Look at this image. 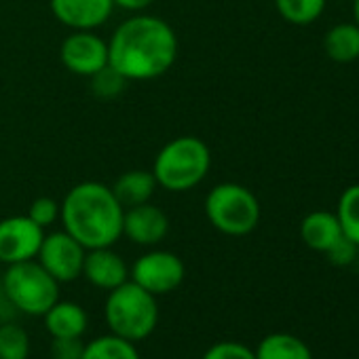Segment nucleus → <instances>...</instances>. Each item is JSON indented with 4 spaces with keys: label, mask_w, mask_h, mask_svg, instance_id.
<instances>
[{
    "label": "nucleus",
    "mask_w": 359,
    "mask_h": 359,
    "mask_svg": "<svg viewBox=\"0 0 359 359\" xmlns=\"http://www.w3.org/2000/svg\"><path fill=\"white\" fill-rule=\"evenodd\" d=\"M169 233V218L167 214L148 203H140L133 208H125L123 214V237H127L135 245L152 248L158 245Z\"/></svg>",
    "instance_id": "9b49d317"
},
{
    "label": "nucleus",
    "mask_w": 359,
    "mask_h": 359,
    "mask_svg": "<svg viewBox=\"0 0 359 359\" xmlns=\"http://www.w3.org/2000/svg\"><path fill=\"white\" fill-rule=\"evenodd\" d=\"M81 359H140L135 342L118 338L114 334H104L85 344Z\"/></svg>",
    "instance_id": "6ab92c4d"
},
{
    "label": "nucleus",
    "mask_w": 359,
    "mask_h": 359,
    "mask_svg": "<svg viewBox=\"0 0 359 359\" xmlns=\"http://www.w3.org/2000/svg\"><path fill=\"white\" fill-rule=\"evenodd\" d=\"M279 15L294 26H309L321 18L325 0H275Z\"/></svg>",
    "instance_id": "aec40b11"
},
{
    "label": "nucleus",
    "mask_w": 359,
    "mask_h": 359,
    "mask_svg": "<svg viewBox=\"0 0 359 359\" xmlns=\"http://www.w3.org/2000/svg\"><path fill=\"white\" fill-rule=\"evenodd\" d=\"M89 79H91V91L100 100H112V97L121 95L127 85V81L110 64Z\"/></svg>",
    "instance_id": "5701e85b"
},
{
    "label": "nucleus",
    "mask_w": 359,
    "mask_h": 359,
    "mask_svg": "<svg viewBox=\"0 0 359 359\" xmlns=\"http://www.w3.org/2000/svg\"><path fill=\"white\" fill-rule=\"evenodd\" d=\"M212 167L210 146L197 135H177L154 156L152 175L167 193H189L208 177Z\"/></svg>",
    "instance_id": "7ed1b4c3"
},
{
    "label": "nucleus",
    "mask_w": 359,
    "mask_h": 359,
    "mask_svg": "<svg viewBox=\"0 0 359 359\" xmlns=\"http://www.w3.org/2000/svg\"><path fill=\"white\" fill-rule=\"evenodd\" d=\"M114 197L123 208H133L140 203H148L158 189L152 171L146 169H129L116 177V182L110 187Z\"/></svg>",
    "instance_id": "dca6fc26"
},
{
    "label": "nucleus",
    "mask_w": 359,
    "mask_h": 359,
    "mask_svg": "<svg viewBox=\"0 0 359 359\" xmlns=\"http://www.w3.org/2000/svg\"><path fill=\"white\" fill-rule=\"evenodd\" d=\"M43 239L45 229L34 224L28 216L3 218L0 220V262L9 266L34 260Z\"/></svg>",
    "instance_id": "9d476101"
},
{
    "label": "nucleus",
    "mask_w": 359,
    "mask_h": 359,
    "mask_svg": "<svg viewBox=\"0 0 359 359\" xmlns=\"http://www.w3.org/2000/svg\"><path fill=\"white\" fill-rule=\"evenodd\" d=\"M154 0H114V7H121L125 11H131V13H140L144 9H148Z\"/></svg>",
    "instance_id": "cd10ccee"
},
{
    "label": "nucleus",
    "mask_w": 359,
    "mask_h": 359,
    "mask_svg": "<svg viewBox=\"0 0 359 359\" xmlns=\"http://www.w3.org/2000/svg\"><path fill=\"white\" fill-rule=\"evenodd\" d=\"M300 237H302L306 248L325 254L342 237V229H340V222H338L336 214H332V212H311L300 222Z\"/></svg>",
    "instance_id": "2eb2a0df"
},
{
    "label": "nucleus",
    "mask_w": 359,
    "mask_h": 359,
    "mask_svg": "<svg viewBox=\"0 0 359 359\" xmlns=\"http://www.w3.org/2000/svg\"><path fill=\"white\" fill-rule=\"evenodd\" d=\"M323 49L327 57L338 64L355 62L359 57V26L357 24L334 26L323 39Z\"/></svg>",
    "instance_id": "a211bd4d"
},
{
    "label": "nucleus",
    "mask_w": 359,
    "mask_h": 359,
    "mask_svg": "<svg viewBox=\"0 0 359 359\" xmlns=\"http://www.w3.org/2000/svg\"><path fill=\"white\" fill-rule=\"evenodd\" d=\"M97 290H114L129 279V266L112 248L87 250L83 262V275Z\"/></svg>",
    "instance_id": "ddd939ff"
},
{
    "label": "nucleus",
    "mask_w": 359,
    "mask_h": 359,
    "mask_svg": "<svg viewBox=\"0 0 359 359\" xmlns=\"http://www.w3.org/2000/svg\"><path fill=\"white\" fill-rule=\"evenodd\" d=\"M34 224H39L41 229H49L60 220V201L51 199V197H36L26 214Z\"/></svg>",
    "instance_id": "b1692460"
},
{
    "label": "nucleus",
    "mask_w": 359,
    "mask_h": 359,
    "mask_svg": "<svg viewBox=\"0 0 359 359\" xmlns=\"http://www.w3.org/2000/svg\"><path fill=\"white\" fill-rule=\"evenodd\" d=\"M205 216L218 233L229 237H243L258 226L260 203L256 195L243 184L222 182L208 193Z\"/></svg>",
    "instance_id": "39448f33"
},
{
    "label": "nucleus",
    "mask_w": 359,
    "mask_h": 359,
    "mask_svg": "<svg viewBox=\"0 0 359 359\" xmlns=\"http://www.w3.org/2000/svg\"><path fill=\"white\" fill-rule=\"evenodd\" d=\"M60 60L76 76H93L108 66V41L95 30H72L60 47Z\"/></svg>",
    "instance_id": "1a4fd4ad"
},
{
    "label": "nucleus",
    "mask_w": 359,
    "mask_h": 359,
    "mask_svg": "<svg viewBox=\"0 0 359 359\" xmlns=\"http://www.w3.org/2000/svg\"><path fill=\"white\" fill-rule=\"evenodd\" d=\"M125 208L112 189L87 180L72 187L60 203V222L85 250L112 248L123 237Z\"/></svg>",
    "instance_id": "f03ea898"
},
{
    "label": "nucleus",
    "mask_w": 359,
    "mask_h": 359,
    "mask_svg": "<svg viewBox=\"0 0 359 359\" xmlns=\"http://www.w3.org/2000/svg\"><path fill=\"white\" fill-rule=\"evenodd\" d=\"M104 317L110 334L129 342L146 340L158 323L156 296L127 279L108 292L104 302Z\"/></svg>",
    "instance_id": "20e7f679"
},
{
    "label": "nucleus",
    "mask_w": 359,
    "mask_h": 359,
    "mask_svg": "<svg viewBox=\"0 0 359 359\" xmlns=\"http://www.w3.org/2000/svg\"><path fill=\"white\" fill-rule=\"evenodd\" d=\"M85 342L83 338H53L51 357L53 359H81Z\"/></svg>",
    "instance_id": "bb28decb"
},
{
    "label": "nucleus",
    "mask_w": 359,
    "mask_h": 359,
    "mask_svg": "<svg viewBox=\"0 0 359 359\" xmlns=\"http://www.w3.org/2000/svg\"><path fill=\"white\" fill-rule=\"evenodd\" d=\"M45 327L51 334V338H83L89 317L87 311L68 300H57L45 315Z\"/></svg>",
    "instance_id": "4468645a"
},
{
    "label": "nucleus",
    "mask_w": 359,
    "mask_h": 359,
    "mask_svg": "<svg viewBox=\"0 0 359 359\" xmlns=\"http://www.w3.org/2000/svg\"><path fill=\"white\" fill-rule=\"evenodd\" d=\"M5 298L26 315H45L60 300V283L39 264L26 260L9 264L3 275Z\"/></svg>",
    "instance_id": "423d86ee"
},
{
    "label": "nucleus",
    "mask_w": 359,
    "mask_h": 359,
    "mask_svg": "<svg viewBox=\"0 0 359 359\" xmlns=\"http://www.w3.org/2000/svg\"><path fill=\"white\" fill-rule=\"evenodd\" d=\"M177 57L173 28L154 15L125 20L108 41V64L129 81H152L171 70Z\"/></svg>",
    "instance_id": "f257e3e1"
},
{
    "label": "nucleus",
    "mask_w": 359,
    "mask_h": 359,
    "mask_svg": "<svg viewBox=\"0 0 359 359\" xmlns=\"http://www.w3.org/2000/svg\"><path fill=\"white\" fill-rule=\"evenodd\" d=\"M187 266L177 254L167 250H150L142 254L129 269V279L152 296L169 294L182 285Z\"/></svg>",
    "instance_id": "0eeeda50"
},
{
    "label": "nucleus",
    "mask_w": 359,
    "mask_h": 359,
    "mask_svg": "<svg viewBox=\"0 0 359 359\" xmlns=\"http://www.w3.org/2000/svg\"><path fill=\"white\" fill-rule=\"evenodd\" d=\"M49 5L55 20L70 30H95L114 11V0H51Z\"/></svg>",
    "instance_id": "f8f14e48"
},
{
    "label": "nucleus",
    "mask_w": 359,
    "mask_h": 359,
    "mask_svg": "<svg viewBox=\"0 0 359 359\" xmlns=\"http://www.w3.org/2000/svg\"><path fill=\"white\" fill-rule=\"evenodd\" d=\"M30 338L18 323L0 325V359H28Z\"/></svg>",
    "instance_id": "4be33fe9"
},
{
    "label": "nucleus",
    "mask_w": 359,
    "mask_h": 359,
    "mask_svg": "<svg viewBox=\"0 0 359 359\" xmlns=\"http://www.w3.org/2000/svg\"><path fill=\"white\" fill-rule=\"evenodd\" d=\"M357 254H359V245H355L351 239H346L344 235L325 252L327 260L336 266H346L357 262Z\"/></svg>",
    "instance_id": "a878e982"
},
{
    "label": "nucleus",
    "mask_w": 359,
    "mask_h": 359,
    "mask_svg": "<svg viewBox=\"0 0 359 359\" xmlns=\"http://www.w3.org/2000/svg\"><path fill=\"white\" fill-rule=\"evenodd\" d=\"M256 359H313L309 344L287 332H273L264 336L254 348Z\"/></svg>",
    "instance_id": "f3484780"
},
{
    "label": "nucleus",
    "mask_w": 359,
    "mask_h": 359,
    "mask_svg": "<svg viewBox=\"0 0 359 359\" xmlns=\"http://www.w3.org/2000/svg\"><path fill=\"white\" fill-rule=\"evenodd\" d=\"M353 15H355V24L359 26V0H353Z\"/></svg>",
    "instance_id": "c85d7f7f"
},
{
    "label": "nucleus",
    "mask_w": 359,
    "mask_h": 359,
    "mask_svg": "<svg viewBox=\"0 0 359 359\" xmlns=\"http://www.w3.org/2000/svg\"><path fill=\"white\" fill-rule=\"evenodd\" d=\"M85 254L87 250L62 229L49 235L45 233L36 260L57 283H70L83 275Z\"/></svg>",
    "instance_id": "6e6552de"
},
{
    "label": "nucleus",
    "mask_w": 359,
    "mask_h": 359,
    "mask_svg": "<svg viewBox=\"0 0 359 359\" xmlns=\"http://www.w3.org/2000/svg\"><path fill=\"white\" fill-rule=\"evenodd\" d=\"M203 359H256L254 348H250L243 342H235V340H222L212 344Z\"/></svg>",
    "instance_id": "393cba45"
},
{
    "label": "nucleus",
    "mask_w": 359,
    "mask_h": 359,
    "mask_svg": "<svg viewBox=\"0 0 359 359\" xmlns=\"http://www.w3.org/2000/svg\"><path fill=\"white\" fill-rule=\"evenodd\" d=\"M336 218L340 222L342 235L359 245V184L348 187L338 201Z\"/></svg>",
    "instance_id": "412c9836"
}]
</instances>
